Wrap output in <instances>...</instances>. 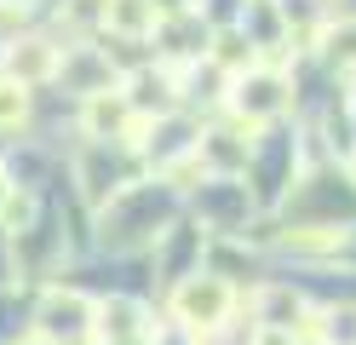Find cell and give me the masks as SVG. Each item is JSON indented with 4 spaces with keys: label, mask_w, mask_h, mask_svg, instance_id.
Listing matches in <instances>:
<instances>
[{
    "label": "cell",
    "mask_w": 356,
    "mask_h": 345,
    "mask_svg": "<svg viewBox=\"0 0 356 345\" xmlns=\"http://www.w3.org/2000/svg\"><path fill=\"white\" fill-rule=\"evenodd\" d=\"M0 75H12L17 86L35 92V86L63 75V46L47 40V35H17V40H6V52H0Z\"/></svg>",
    "instance_id": "5b68a950"
},
{
    "label": "cell",
    "mask_w": 356,
    "mask_h": 345,
    "mask_svg": "<svg viewBox=\"0 0 356 345\" xmlns=\"http://www.w3.org/2000/svg\"><path fill=\"white\" fill-rule=\"evenodd\" d=\"M6 196H12V178H6V173H0V207H6Z\"/></svg>",
    "instance_id": "5bb4252c"
},
{
    "label": "cell",
    "mask_w": 356,
    "mask_h": 345,
    "mask_svg": "<svg viewBox=\"0 0 356 345\" xmlns=\"http://www.w3.org/2000/svg\"><path fill=\"white\" fill-rule=\"evenodd\" d=\"M24 345H47V339H40V334H29V339H24Z\"/></svg>",
    "instance_id": "2e32d148"
},
{
    "label": "cell",
    "mask_w": 356,
    "mask_h": 345,
    "mask_svg": "<svg viewBox=\"0 0 356 345\" xmlns=\"http://www.w3.org/2000/svg\"><path fill=\"white\" fill-rule=\"evenodd\" d=\"M225 109L236 115V121H248V127H276L287 109H293V75H287L282 63L270 58H259L253 69H241V75H230L225 86Z\"/></svg>",
    "instance_id": "7a4b0ae2"
},
{
    "label": "cell",
    "mask_w": 356,
    "mask_h": 345,
    "mask_svg": "<svg viewBox=\"0 0 356 345\" xmlns=\"http://www.w3.org/2000/svg\"><path fill=\"white\" fill-rule=\"evenodd\" d=\"M253 322H259V328H270V334H305V328H310V305H305L299 288L264 282V288L253 293Z\"/></svg>",
    "instance_id": "52a82bcc"
},
{
    "label": "cell",
    "mask_w": 356,
    "mask_h": 345,
    "mask_svg": "<svg viewBox=\"0 0 356 345\" xmlns=\"http://www.w3.org/2000/svg\"><path fill=\"white\" fill-rule=\"evenodd\" d=\"M92 339L98 345H149L155 339V316L138 305V299H98Z\"/></svg>",
    "instance_id": "8992f818"
},
{
    "label": "cell",
    "mask_w": 356,
    "mask_h": 345,
    "mask_svg": "<svg viewBox=\"0 0 356 345\" xmlns=\"http://www.w3.org/2000/svg\"><path fill=\"white\" fill-rule=\"evenodd\" d=\"M287 345H316V339H310V334H293V339H287Z\"/></svg>",
    "instance_id": "9a60e30c"
},
{
    "label": "cell",
    "mask_w": 356,
    "mask_h": 345,
    "mask_svg": "<svg viewBox=\"0 0 356 345\" xmlns=\"http://www.w3.org/2000/svg\"><path fill=\"white\" fill-rule=\"evenodd\" d=\"M167 316H172L184 334L213 339V334L236 316V282H230V276H218V270H207V265L190 270V276H178L172 293H167Z\"/></svg>",
    "instance_id": "6da1fadb"
},
{
    "label": "cell",
    "mask_w": 356,
    "mask_h": 345,
    "mask_svg": "<svg viewBox=\"0 0 356 345\" xmlns=\"http://www.w3.org/2000/svg\"><path fill=\"white\" fill-rule=\"evenodd\" d=\"M29 86H17L12 75H0V132H24L29 127Z\"/></svg>",
    "instance_id": "30bf717a"
},
{
    "label": "cell",
    "mask_w": 356,
    "mask_h": 345,
    "mask_svg": "<svg viewBox=\"0 0 356 345\" xmlns=\"http://www.w3.org/2000/svg\"><path fill=\"white\" fill-rule=\"evenodd\" d=\"M345 178H350V184H356V144H350V150H345Z\"/></svg>",
    "instance_id": "4fadbf2b"
},
{
    "label": "cell",
    "mask_w": 356,
    "mask_h": 345,
    "mask_svg": "<svg viewBox=\"0 0 356 345\" xmlns=\"http://www.w3.org/2000/svg\"><path fill=\"white\" fill-rule=\"evenodd\" d=\"M155 12H161V23H167V17H190L195 0H155Z\"/></svg>",
    "instance_id": "7c38bea8"
},
{
    "label": "cell",
    "mask_w": 356,
    "mask_h": 345,
    "mask_svg": "<svg viewBox=\"0 0 356 345\" xmlns=\"http://www.w3.org/2000/svg\"><path fill=\"white\" fill-rule=\"evenodd\" d=\"M63 23H75V29H104V0H70V6H63Z\"/></svg>",
    "instance_id": "8fae6325"
},
{
    "label": "cell",
    "mask_w": 356,
    "mask_h": 345,
    "mask_svg": "<svg viewBox=\"0 0 356 345\" xmlns=\"http://www.w3.org/2000/svg\"><path fill=\"white\" fill-rule=\"evenodd\" d=\"M92 316H98V299L81 288H63V282L35 299V334L47 345H86L92 339Z\"/></svg>",
    "instance_id": "3957f363"
},
{
    "label": "cell",
    "mask_w": 356,
    "mask_h": 345,
    "mask_svg": "<svg viewBox=\"0 0 356 345\" xmlns=\"http://www.w3.org/2000/svg\"><path fill=\"white\" fill-rule=\"evenodd\" d=\"M81 132L92 138V144H138L144 121H138V109H132V98L121 92V81L81 98Z\"/></svg>",
    "instance_id": "277c9868"
},
{
    "label": "cell",
    "mask_w": 356,
    "mask_h": 345,
    "mask_svg": "<svg viewBox=\"0 0 356 345\" xmlns=\"http://www.w3.org/2000/svg\"><path fill=\"white\" fill-rule=\"evenodd\" d=\"M316 345H356V305H327V311H310V328Z\"/></svg>",
    "instance_id": "9c48e42d"
},
{
    "label": "cell",
    "mask_w": 356,
    "mask_h": 345,
    "mask_svg": "<svg viewBox=\"0 0 356 345\" xmlns=\"http://www.w3.org/2000/svg\"><path fill=\"white\" fill-rule=\"evenodd\" d=\"M104 29L121 40H149L161 29V12H155V0H104Z\"/></svg>",
    "instance_id": "ba28073f"
}]
</instances>
